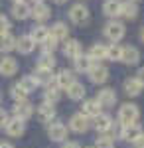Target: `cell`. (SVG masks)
<instances>
[{
  "mask_svg": "<svg viewBox=\"0 0 144 148\" xmlns=\"http://www.w3.org/2000/svg\"><path fill=\"white\" fill-rule=\"evenodd\" d=\"M0 148H14V144H10V142H4V140H2V142H0Z\"/></svg>",
  "mask_w": 144,
  "mask_h": 148,
  "instance_id": "43",
  "label": "cell"
},
{
  "mask_svg": "<svg viewBox=\"0 0 144 148\" xmlns=\"http://www.w3.org/2000/svg\"><path fill=\"white\" fill-rule=\"evenodd\" d=\"M105 38L111 42V44H119L122 38H124V34H126V28H124V24L119 22V20H111V22L105 24Z\"/></svg>",
  "mask_w": 144,
  "mask_h": 148,
  "instance_id": "2",
  "label": "cell"
},
{
  "mask_svg": "<svg viewBox=\"0 0 144 148\" xmlns=\"http://www.w3.org/2000/svg\"><path fill=\"white\" fill-rule=\"evenodd\" d=\"M47 136L53 142H63L67 138V126L63 123H51L47 126Z\"/></svg>",
  "mask_w": 144,
  "mask_h": 148,
  "instance_id": "11",
  "label": "cell"
},
{
  "mask_svg": "<svg viewBox=\"0 0 144 148\" xmlns=\"http://www.w3.org/2000/svg\"><path fill=\"white\" fill-rule=\"evenodd\" d=\"M91 148H95V146H91Z\"/></svg>",
  "mask_w": 144,
  "mask_h": 148,
  "instance_id": "50",
  "label": "cell"
},
{
  "mask_svg": "<svg viewBox=\"0 0 144 148\" xmlns=\"http://www.w3.org/2000/svg\"><path fill=\"white\" fill-rule=\"evenodd\" d=\"M136 79H138V83L144 87V67H140L138 69V73H136Z\"/></svg>",
  "mask_w": 144,
  "mask_h": 148,
  "instance_id": "41",
  "label": "cell"
},
{
  "mask_svg": "<svg viewBox=\"0 0 144 148\" xmlns=\"http://www.w3.org/2000/svg\"><path fill=\"white\" fill-rule=\"evenodd\" d=\"M4 130H6V134L12 138H20L26 132V123L24 121H20V119H8V123H6V126H4Z\"/></svg>",
  "mask_w": 144,
  "mask_h": 148,
  "instance_id": "8",
  "label": "cell"
},
{
  "mask_svg": "<svg viewBox=\"0 0 144 148\" xmlns=\"http://www.w3.org/2000/svg\"><path fill=\"white\" fill-rule=\"evenodd\" d=\"M101 109L103 107L97 103V99H87V101H83L81 113L85 114V116H89V119H95L97 114H101Z\"/></svg>",
  "mask_w": 144,
  "mask_h": 148,
  "instance_id": "24",
  "label": "cell"
},
{
  "mask_svg": "<svg viewBox=\"0 0 144 148\" xmlns=\"http://www.w3.org/2000/svg\"><path fill=\"white\" fill-rule=\"evenodd\" d=\"M95 148H115V138L109 136V134H103V136L97 138Z\"/></svg>",
  "mask_w": 144,
  "mask_h": 148,
  "instance_id": "36",
  "label": "cell"
},
{
  "mask_svg": "<svg viewBox=\"0 0 144 148\" xmlns=\"http://www.w3.org/2000/svg\"><path fill=\"white\" fill-rule=\"evenodd\" d=\"M85 95H87V89H85V85H83L81 81H77V79L67 87V97H69L71 101H81Z\"/></svg>",
  "mask_w": 144,
  "mask_h": 148,
  "instance_id": "19",
  "label": "cell"
},
{
  "mask_svg": "<svg viewBox=\"0 0 144 148\" xmlns=\"http://www.w3.org/2000/svg\"><path fill=\"white\" fill-rule=\"evenodd\" d=\"M132 146H134V148H144V132H142V134H140V136H138V138H136V140L132 142Z\"/></svg>",
  "mask_w": 144,
  "mask_h": 148,
  "instance_id": "40",
  "label": "cell"
},
{
  "mask_svg": "<svg viewBox=\"0 0 144 148\" xmlns=\"http://www.w3.org/2000/svg\"><path fill=\"white\" fill-rule=\"evenodd\" d=\"M16 73H18V61L12 56H4L0 59V75L12 77V75H16Z\"/></svg>",
  "mask_w": 144,
  "mask_h": 148,
  "instance_id": "12",
  "label": "cell"
},
{
  "mask_svg": "<svg viewBox=\"0 0 144 148\" xmlns=\"http://www.w3.org/2000/svg\"><path fill=\"white\" fill-rule=\"evenodd\" d=\"M93 63H95V61H93L87 53H81L79 57L73 59V67H75L73 71H77V73H87L89 69L93 67Z\"/></svg>",
  "mask_w": 144,
  "mask_h": 148,
  "instance_id": "23",
  "label": "cell"
},
{
  "mask_svg": "<svg viewBox=\"0 0 144 148\" xmlns=\"http://www.w3.org/2000/svg\"><path fill=\"white\" fill-rule=\"evenodd\" d=\"M89 128H91V119L89 116H85L83 113L71 114V119H69V130H73L77 134H83V132H87Z\"/></svg>",
  "mask_w": 144,
  "mask_h": 148,
  "instance_id": "3",
  "label": "cell"
},
{
  "mask_svg": "<svg viewBox=\"0 0 144 148\" xmlns=\"http://www.w3.org/2000/svg\"><path fill=\"white\" fill-rule=\"evenodd\" d=\"M89 8L83 4V2H79V4H73L71 8H69V20L73 24H85L89 20Z\"/></svg>",
  "mask_w": 144,
  "mask_h": 148,
  "instance_id": "5",
  "label": "cell"
},
{
  "mask_svg": "<svg viewBox=\"0 0 144 148\" xmlns=\"http://www.w3.org/2000/svg\"><path fill=\"white\" fill-rule=\"evenodd\" d=\"M38 119H40V123H45V125H51V121L56 119V107L53 105H49V103H42L40 107H38Z\"/></svg>",
  "mask_w": 144,
  "mask_h": 148,
  "instance_id": "14",
  "label": "cell"
},
{
  "mask_svg": "<svg viewBox=\"0 0 144 148\" xmlns=\"http://www.w3.org/2000/svg\"><path fill=\"white\" fill-rule=\"evenodd\" d=\"M83 53V47H81V42L75 40V38H67L65 46H63V56L69 57V59H75Z\"/></svg>",
  "mask_w": 144,
  "mask_h": 148,
  "instance_id": "13",
  "label": "cell"
},
{
  "mask_svg": "<svg viewBox=\"0 0 144 148\" xmlns=\"http://www.w3.org/2000/svg\"><path fill=\"white\" fill-rule=\"evenodd\" d=\"M142 126L138 125V123H134V125H126V126H121V132H119V136L122 140H126V142H134L136 138L142 134Z\"/></svg>",
  "mask_w": 144,
  "mask_h": 148,
  "instance_id": "10",
  "label": "cell"
},
{
  "mask_svg": "<svg viewBox=\"0 0 144 148\" xmlns=\"http://www.w3.org/2000/svg\"><path fill=\"white\" fill-rule=\"evenodd\" d=\"M30 14H32V8H30L26 2H14V6H12V16H14L16 20H26V18H30Z\"/></svg>",
  "mask_w": 144,
  "mask_h": 148,
  "instance_id": "29",
  "label": "cell"
},
{
  "mask_svg": "<svg viewBox=\"0 0 144 148\" xmlns=\"http://www.w3.org/2000/svg\"><path fill=\"white\" fill-rule=\"evenodd\" d=\"M57 63V59L53 53H47V51H44L42 56H40V59H38V67H44V69H53Z\"/></svg>",
  "mask_w": 144,
  "mask_h": 148,
  "instance_id": "31",
  "label": "cell"
},
{
  "mask_svg": "<svg viewBox=\"0 0 144 148\" xmlns=\"http://www.w3.org/2000/svg\"><path fill=\"white\" fill-rule=\"evenodd\" d=\"M14 2H24V0H14Z\"/></svg>",
  "mask_w": 144,
  "mask_h": 148,
  "instance_id": "48",
  "label": "cell"
},
{
  "mask_svg": "<svg viewBox=\"0 0 144 148\" xmlns=\"http://www.w3.org/2000/svg\"><path fill=\"white\" fill-rule=\"evenodd\" d=\"M8 119H10V116H8V113H6L4 109H0V128H4V126H6Z\"/></svg>",
  "mask_w": 144,
  "mask_h": 148,
  "instance_id": "39",
  "label": "cell"
},
{
  "mask_svg": "<svg viewBox=\"0 0 144 148\" xmlns=\"http://www.w3.org/2000/svg\"><path fill=\"white\" fill-rule=\"evenodd\" d=\"M130 2H136V4H138V2H140V0H130Z\"/></svg>",
  "mask_w": 144,
  "mask_h": 148,
  "instance_id": "47",
  "label": "cell"
},
{
  "mask_svg": "<svg viewBox=\"0 0 144 148\" xmlns=\"http://www.w3.org/2000/svg\"><path fill=\"white\" fill-rule=\"evenodd\" d=\"M121 6L122 0H105L103 2V14L115 20L117 16H121Z\"/></svg>",
  "mask_w": 144,
  "mask_h": 148,
  "instance_id": "20",
  "label": "cell"
},
{
  "mask_svg": "<svg viewBox=\"0 0 144 148\" xmlns=\"http://www.w3.org/2000/svg\"><path fill=\"white\" fill-rule=\"evenodd\" d=\"M18 85H20V87H22L28 95H30L32 91H36V87H38V83H36V79H34L32 75H24L22 79L18 81Z\"/></svg>",
  "mask_w": 144,
  "mask_h": 148,
  "instance_id": "35",
  "label": "cell"
},
{
  "mask_svg": "<svg viewBox=\"0 0 144 148\" xmlns=\"http://www.w3.org/2000/svg\"><path fill=\"white\" fill-rule=\"evenodd\" d=\"M53 79H56V85L59 89H67L75 81V71L73 69H59V73H57Z\"/></svg>",
  "mask_w": 144,
  "mask_h": 148,
  "instance_id": "16",
  "label": "cell"
},
{
  "mask_svg": "<svg viewBox=\"0 0 144 148\" xmlns=\"http://www.w3.org/2000/svg\"><path fill=\"white\" fill-rule=\"evenodd\" d=\"M12 49H16V38L12 34H6L0 38V51L2 53H8Z\"/></svg>",
  "mask_w": 144,
  "mask_h": 148,
  "instance_id": "32",
  "label": "cell"
},
{
  "mask_svg": "<svg viewBox=\"0 0 144 148\" xmlns=\"http://www.w3.org/2000/svg\"><path fill=\"white\" fill-rule=\"evenodd\" d=\"M34 47H36V44H34L32 38H30V34L16 38V51H20L22 56H28V53H32Z\"/></svg>",
  "mask_w": 144,
  "mask_h": 148,
  "instance_id": "18",
  "label": "cell"
},
{
  "mask_svg": "<svg viewBox=\"0 0 144 148\" xmlns=\"http://www.w3.org/2000/svg\"><path fill=\"white\" fill-rule=\"evenodd\" d=\"M138 119H140V109H138V105H134V103H124V105H121L119 114H117V121H119L121 126L134 125V123H138Z\"/></svg>",
  "mask_w": 144,
  "mask_h": 148,
  "instance_id": "1",
  "label": "cell"
},
{
  "mask_svg": "<svg viewBox=\"0 0 144 148\" xmlns=\"http://www.w3.org/2000/svg\"><path fill=\"white\" fill-rule=\"evenodd\" d=\"M121 61L124 63V65H136V63L140 61V51H138V47H134V46H124V47H122Z\"/></svg>",
  "mask_w": 144,
  "mask_h": 148,
  "instance_id": "15",
  "label": "cell"
},
{
  "mask_svg": "<svg viewBox=\"0 0 144 148\" xmlns=\"http://www.w3.org/2000/svg\"><path fill=\"white\" fill-rule=\"evenodd\" d=\"M112 116L111 114H107V113H101V114H97L93 121H91V126L97 130V132H101V134H105V132H109L112 128Z\"/></svg>",
  "mask_w": 144,
  "mask_h": 148,
  "instance_id": "6",
  "label": "cell"
},
{
  "mask_svg": "<svg viewBox=\"0 0 144 148\" xmlns=\"http://www.w3.org/2000/svg\"><path fill=\"white\" fill-rule=\"evenodd\" d=\"M10 97L14 99L16 103H22V101H28V93L24 91L22 87L18 85V83H14L10 87Z\"/></svg>",
  "mask_w": 144,
  "mask_h": 148,
  "instance_id": "34",
  "label": "cell"
},
{
  "mask_svg": "<svg viewBox=\"0 0 144 148\" xmlns=\"http://www.w3.org/2000/svg\"><path fill=\"white\" fill-rule=\"evenodd\" d=\"M140 40H142V42H144V26H142V28H140Z\"/></svg>",
  "mask_w": 144,
  "mask_h": 148,
  "instance_id": "44",
  "label": "cell"
},
{
  "mask_svg": "<svg viewBox=\"0 0 144 148\" xmlns=\"http://www.w3.org/2000/svg\"><path fill=\"white\" fill-rule=\"evenodd\" d=\"M97 103H99L101 107H105V109L115 107V103H117V93H115V89L112 87H103L97 93Z\"/></svg>",
  "mask_w": 144,
  "mask_h": 148,
  "instance_id": "9",
  "label": "cell"
},
{
  "mask_svg": "<svg viewBox=\"0 0 144 148\" xmlns=\"http://www.w3.org/2000/svg\"><path fill=\"white\" fill-rule=\"evenodd\" d=\"M63 148H81V144L79 142H67V144H63Z\"/></svg>",
  "mask_w": 144,
  "mask_h": 148,
  "instance_id": "42",
  "label": "cell"
},
{
  "mask_svg": "<svg viewBox=\"0 0 144 148\" xmlns=\"http://www.w3.org/2000/svg\"><path fill=\"white\" fill-rule=\"evenodd\" d=\"M32 16L36 22H45L49 16H51V8L45 4V2H40V4H34L32 6Z\"/></svg>",
  "mask_w": 144,
  "mask_h": 148,
  "instance_id": "17",
  "label": "cell"
},
{
  "mask_svg": "<svg viewBox=\"0 0 144 148\" xmlns=\"http://www.w3.org/2000/svg\"><path fill=\"white\" fill-rule=\"evenodd\" d=\"M34 4H40V2H45V0H32Z\"/></svg>",
  "mask_w": 144,
  "mask_h": 148,
  "instance_id": "46",
  "label": "cell"
},
{
  "mask_svg": "<svg viewBox=\"0 0 144 148\" xmlns=\"http://www.w3.org/2000/svg\"><path fill=\"white\" fill-rule=\"evenodd\" d=\"M121 16L124 20H136V16H138V4H136V2H130V0L122 2Z\"/></svg>",
  "mask_w": 144,
  "mask_h": 148,
  "instance_id": "28",
  "label": "cell"
},
{
  "mask_svg": "<svg viewBox=\"0 0 144 148\" xmlns=\"http://www.w3.org/2000/svg\"><path fill=\"white\" fill-rule=\"evenodd\" d=\"M30 38L34 40V44H36V46H38V44L42 46L45 40L49 38V28H45V26H42V24H40V26H34L32 32H30Z\"/></svg>",
  "mask_w": 144,
  "mask_h": 148,
  "instance_id": "26",
  "label": "cell"
},
{
  "mask_svg": "<svg viewBox=\"0 0 144 148\" xmlns=\"http://www.w3.org/2000/svg\"><path fill=\"white\" fill-rule=\"evenodd\" d=\"M32 77L36 79V83H38V85H49V83H51V79H53L56 75H51V69L36 67V71H34Z\"/></svg>",
  "mask_w": 144,
  "mask_h": 148,
  "instance_id": "30",
  "label": "cell"
},
{
  "mask_svg": "<svg viewBox=\"0 0 144 148\" xmlns=\"http://www.w3.org/2000/svg\"><path fill=\"white\" fill-rule=\"evenodd\" d=\"M0 101H2V93H0Z\"/></svg>",
  "mask_w": 144,
  "mask_h": 148,
  "instance_id": "49",
  "label": "cell"
},
{
  "mask_svg": "<svg viewBox=\"0 0 144 148\" xmlns=\"http://www.w3.org/2000/svg\"><path fill=\"white\" fill-rule=\"evenodd\" d=\"M34 105L30 101H22V103H16L14 105V109H12V113H14V119H20V121H28V119H32L34 116Z\"/></svg>",
  "mask_w": 144,
  "mask_h": 148,
  "instance_id": "7",
  "label": "cell"
},
{
  "mask_svg": "<svg viewBox=\"0 0 144 148\" xmlns=\"http://www.w3.org/2000/svg\"><path fill=\"white\" fill-rule=\"evenodd\" d=\"M53 2H56V4H65L67 0H53Z\"/></svg>",
  "mask_w": 144,
  "mask_h": 148,
  "instance_id": "45",
  "label": "cell"
},
{
  "mask_svg": "<svg viewBox=\"0 0 144 148\" xmlns=\"http://www.w3.org/2000/svg\"><path fill=\"white\" fill-rule=\"evenodd\" d=\"M122 89H124V93H126L128 97H138V95L142 93L144 87L138 83L136 77H128V79H124V83H122Z\"/></svg>",
  "mask_w": 144,
  "mask_h": 148,
  "instance_id": "22",
  "label": "cell"
},
{
  "mask_svg": "<svg viewBox=\"0 0 144 148\" xmlns=\"http://www.w3.org/2000/svg\"><path fill=\"white\" fill-rule=\"evenodd\" d=\"M87 56L95 61V63H99L101 59H107V46L105 44H93V46L89 47V51H87Z\"/></svg>",
  "mask_w": 144,
  "mask_h": 148,
  "instance_id": "27",
  "label": "cell"
},
{
  "mask_svg": "<svg viewBox=\"0 0 144 148\" xmlns=\"http://www.w3.org/2000/svg\"><path fill=\"white\" fill-rule=\"evenodd\" d=\"M57 46H59V42H57L56 38H51V36H49L44 44H42V49H44V51H47V53H53V51L57 49Z\"/></svg>",
  "mask_w": 144,
  "mask_h": 148,
  "instance_id": "37",
  "label": "cell"
},
{
  "mask_svg": "<svg viewBox=\"0 0 144 148\" xmlns=\"http://www.w3.org/2000/svg\"><path fill=\"white\" fill-rule=\"evenodd\" d=\"M59 99H61V89L57 87L56 83H49V85H45V91H44V103L56 105Z\"/></svg>",
  "mask_w": 144,
  "mask_h": 148,
  "instance_id": "25",
  "label": "cell"
},
{
  "mask_svg": "<svg viewBox=\"0 0 144 148\" xmlns=\"http://www.w3.org/2000/svg\"><path fill=\"white\" fill-rule=\"evenodd\" d=\"M89 81L95 85H103L109 81V67H105L103 63H93V67L87 71Z\"/></svg>",
  "mask_w": 144,
  "mask_h": 148,
  "instance_id": "4",
  "label": "cell"
},
{
  "mask_svg": "<svg viewBox=\"0 0 144 148\" xmlns=\"http://www.w3.org/2000/svg\"><path fill=\"white\" fill-rule=\"evenodd\" d=\"M10 28H12L10 20H8L6 16H2V14H0V38H2V36H6V34H10Z\"/></svg>",
  "mask_w": 144,
  "mask_h": 148,
  "instance_id": "38",
  "label": "cell"
},
{
  "mask_svg": "<svg viewBox=\"0 0 144 148\" xmlns=\"http://www.w3.org/2000/svg\"><path fill=\"white\" fill-rule=\"evenodd\" d=\"M49 36H51V38H56L57 42H65L67 36H69V28H67V24L65 22L51 24V28H49Z\"/></svg>",
  "mask_w": 144,
  "mask_h": 148,
  "instance_id": "21",
  "label": "cell"
},
{
  "mask_svg": "<svg viewBox=\"0 0 144 148\" xmlns=\"http://www.w3.org/2000/svg\"><path fill=\"white\" fill-rule=\"evenodd\" d=\"M121 56H122V46H119V44L107 46V59L109 61H121Z\"/></svg>",
  "mask_w": 144,
  "mask_h": 148,
  "instance_id": "33",
  "label": "cell"
}]
</instances>
